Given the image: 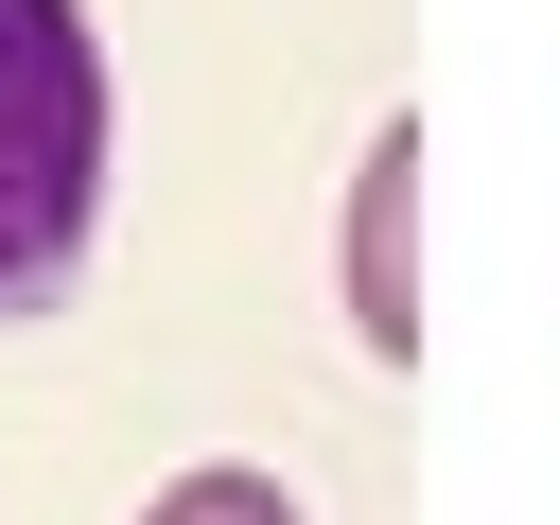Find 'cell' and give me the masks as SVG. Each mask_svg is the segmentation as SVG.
<instances>
[{
	"instance_id": "cell-1",
	"label": "cell",
	"mask_w": 560,
	"mask_h": 525,
	"mask_svg": "<svg viewBox=\"0 0 560 525\" xmlns=\"http://www.w3.org/2000/svg\"><path fill=\"white\" fill-rule=\"evenodd\" d=\"M105 228V35L88 0H0V332L70 298Z\"/></svg>"
},
{
	"instance_id": "cell-3",
	"label": "cell",
	"mask_w": 560,
	"mask_h": 525,
	"mask_svg": "<svg viewBox=\"0 0 560 525\" xmlns=\"http://www.w3.org/2000/svg\"><path fill=\"white\" fill-rule=\"evenodd\" d=\"M140 525H298V490H280V472H175Z\"/></svg>"
},
{
	"instance_id": "cell-2",
	"label": "cell",
	"mask_w": 560,
	"mask_h": 525,
	"mask_svg": "<svg viewBox=\"0 0 560 525\" xmlns=\"http://www.w3.org/2000/svg\"><path fill=\"white\" fill-rule=\"evenodd\" d=\"M350 332L385 368H420V122L368 140V192H350Z\"/></svg>"
}]
</instances>
